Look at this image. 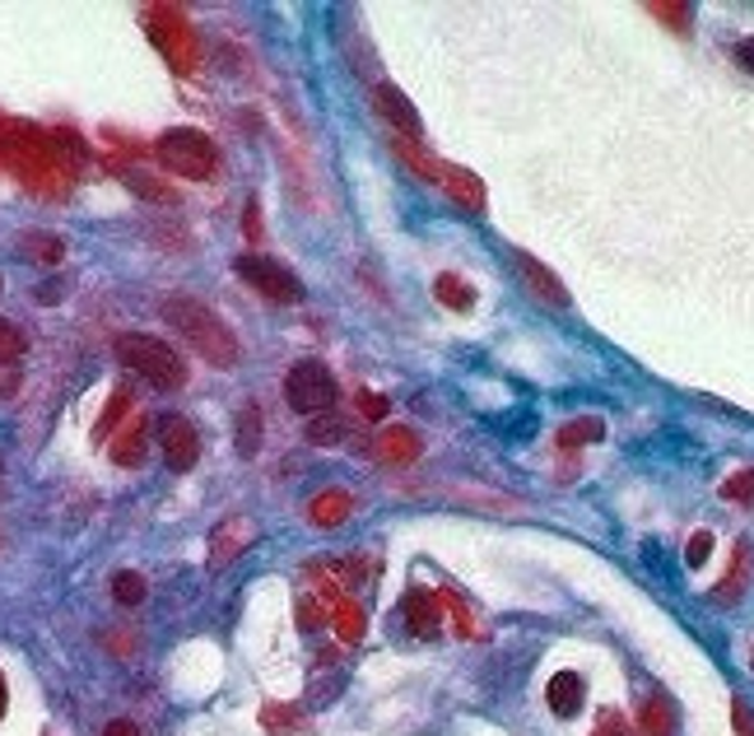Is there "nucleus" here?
<instances>
[{"instance_id":"412c9836","label":"nucleus","mask_w":754,"mask_h":736,"mask_svg":"<svg viewBox=\"0 0 754 736\" xmlns=\"http://www.w3.org/2000/svg\"><path fill=\"white\" fill-rule=\"evenodd\" d=\"M601 434H606L601 419H573V425L559 429V448L573 452V448H583V443H596V438H601Z\"/></svg>"},{"instance_id":"4c0bfd02","label":"nucleus","mask_w":754,"mask_h":736,"mask_svg":"<svg viewBox=\"0 0 754 736\" xmlns=\"http://www.w3.org/2000/svg\"><path fill=\"white\" fill-rule=\"evenodd\" d=\"M0 717H5V676H0Z\"/></svg>"},{"instance_id":"c9c22d12","label":"nucleus","mask_w":754,"mask_h":736,"mask_svg":"<svg viewBox=\"0 0 754 736\" xmlns=\"http://www.w3.org/2000/svg\"><path fill=\"white\" fill-rule=\"evenodd\" d=\"M242 229H248V238H252V242L261 238V219H256V201H248V215H242Z\"/></svg>"},{"instance_id":"f257e3e1","label":"nucleus","mask_w":754,"mask_h":736,"mask_svg":"<svg viewBox=\"0 0 754 736\" xmlns=\"http://www.w3.org/2000/svg\"><path fill=\"white\" fill-rule=\"evenodd\" d=\"M164 322L178 331L210 368H224V373L238 368L242 345L234 336V327L224 322L215 308H205L201 299H187V294H172V299H164Z\"/></svg>"},{"instance_id":"6e6552de","label":"nucleus","mask_w":754,"mask_h":736,"mask_svg":"<svg viewBox=\"0 0 754 736\" xmlns=\"http://www.w3.org/2000/svg\"><path fill=\"white\" fill-rule=\"evenodd\" d=\"M373 98H378V112L396 127V135H406V140H424V121H419V112L410 108V98L400 94L392 80H382L378 90H373Z\"/></svg>"},{"instance_id":"423d86ee","label":"nucleus","mask_w":754,"mask_h":736,"mask_svg":"<svg viewBox=\"0 0 754 736\" xmlns=\"http://www.w3.org/2000/svg\"><path fill=\"white\" fill-rule=\"evenodd\" d=\"M159 448H164V462L172 471H191L201 458V434L187 415H164L159 419Z\"/></svg>"},{"instance_id":"e433bc0d","label":"nucleus","mask_w":754,"mask_h":736,"mask_svg":"<svg viewBox=\"0 0 754 736\" xmlns=\"http://www.w3.org/2000/svg\"><path fill=\"white\" fill-rule=\"evenodd\" d=\"M298 620H303V629H308V634H312V629H322V616H318V610H312V606H303V610H298Z\"/></svg>"},{"instance_id":"1a4fd4ad","label":"nucleus","mask_w":754,"mask_h":736,"mask_svg":"<svg viewBox=\"0 0 754 736\" xmlns=\"http://www.w3.org/2000/svg\"><path fill=\"white\" fill-rule=\"evenodd\" d=\"M433 182H443V191L457 205H466L470 215H480L484 210V182L476 178V173L470 168H457V164H438V178Z\"/></svg>"},{"instance_id":"f3484780","label":"nucleus","mask_w":754,"mask_h":736,"mask_svg":"<svg viewBox=\"0 0 754 736\" xmlns=\"http://www.w3.org/2000/svg\"><path fill=\"white\" fill-rule=\"evenodd\" d=\"M234 448L242 458H256L261 452V411L256 406H242L238 419H234Z\"/></svg>"},{"instance_id":"2f4dec72","label":"nucleus","mask_w":754,"mask_h":736,"mask_svg":"<svg viewBox=\"0 0 754 736\" xmlns=\"http://www.w3.org/2000/svg\"><path fill=\"white\" fill-rule=\"evenodd\" d=\"M731 727L735 736H754V713L745 709V699H731Z\"/></svg>"},{"instance_id":"58836bf2","label":"nucleus","mask_w":754,"mask_h":736,"mask_svg":"<svg viewBox=\"0 0 754 736\" xmlns=\"http://www.w3.org/2000/svg\"><path fill=\"white\" fill-rule=\"evenodd\" d=\"M750 667H754V657H750Z\"/></svg>"},{"instance_id":"b1692460","label":"nucleus","mask_w":754,"mask_h":736,"mask_svg":"<svg viewBox=\"0 0 754 736\" xmlns=\"http://www.w3.org/2000/svg\"><path fill=\"white\" fill-rule=\"evenodd\" d=\"M24 349H28L24 331L14 327V322L0 318V364H20V359H24Z\"/></svg>"},{"instance_id":"4be33fe9","label":"nucleus","mask_w":754,"mask_h":736,"mask_svg":"<svg viewBox=\"0 0 754 736\" xmlns=\"http://www.w3.org/2000/svg\"><path fill=\"white\" fill-rule=\"evenodd\" d=\"M127 411H131V392H127V388H117V392L108 396V411H103V415H98V425H94V438H98V443L117 429V419L127 415Z\"/></svg>"},{"instance_id":"f704fd0d","label":"nucleus","mask_w":754,"mask_h":736,"mask_svg":"<svg viewBox=\"0 0 754 736\" xmlns=\"http://www.w3.org/2000/svg\"><path fill=\"white\" fill-rule=\"evenodd\" d=\"M735 61H741V70H750V75H754V38L735 43Z\"/></svg>"},{"instance_id":"f8f14e48","label":"nucleus","mask_w":754,"mask_h":736,"mask_svg":"<svg viewBox=\"0 0 754 736\" xmlns=\"http://www.w3.org/2000/svg\"><path fill=\"white\" fill-rule=\"evenodd\" d=\"M546 699H550V709H554V717H573L577 709H583V699H587V680L577 676V672H559L554 680H550V690H546Z\"/></svg>"},{"instance_id":"ddd939ff","label":"nucleus","mask_w":754,"mask_h":736,"mask_svg":"<svg viewBox=\"0 0 754 736\" xmlns=\"http://www.w3.org/2000/svg\"><path fill=\"white\" fill-rule=\"evenodd\" d=\"M145 452H149V419H131L127 429L117 434V443H112V462L117 466H140L145 462Z\"/></svg>"},{"instance_id":"9d476101","label":"nucleus","mask_w":754,"mask_h":736,"mask_svg":"<svg viewBox=\"0 0 754 736\" xmlns=\"http://www.w3.org/2000/svg\"><path fill=\"white\" fill-rule=\"evenodd\" d=\"M513 266L522 271V280L531 285L536 299H546L554 308H569V289H564V280H559L554 271H546L536 257H526V252H513Z\"/></svg>"},{"instance_id":"393cba45","label":"nucleus","mask_w":754,"mask_h":736,"mask_svg":"<svg viewBox=\"0 0 754 736\" xmlns=\"http://www.w3.org/2000/svg\"><path fill=\"white\" fill-rule=\"evenodd\" d=\"M336 625H340V639L345 643H359L363 639V610H355L349 602L336 606Z\"/></svg>"},{"instance_id":"aec40b11","label":"nucleus","mask_w":754,"mask_h":736,"mask_svg":"<svg viewBox=\"0 0 754 736\" xmlns=\"http://www.w3.org/2000/svg\"><path fill=\"white\" fill-rule=\"evenodd\" d=\"M345 419L336 415V411H326V415H312L308 419V443H318V448H336V443H345Z\"/></svg>"},{"instance_id":"5701e85b","label":"nucleus","mask_w":754,"mask_h":736,"mask_svg":"<svg viewBox=\"0 0 754 736\" xmlns=\"http://www.w3.org/2000/svg\"><path fill=\"white\" fill-rule=\"evenodd\" d=\"M345 513H349V499H345V495L312 499V522H318V527H340Z\"/></svg>"},{"instance_id":"0eeeda50","label":"nucleus","mask_w":754,"mask_h":736,"mask_svg":"<svg viewBox=\"0 0 754 736\" xmlns=\"http://www.w3.org/2000/svg\"><path fill=\"white\" fill-rule=\"evenodd\" d=\"M256 541V522L252 518H224L215 532H210V555H205V565L210 569H224V565H234V559L248 550Z\"/></svg>"},{"instance_id":"473e14b6","label":"nucleus","mask_w":754,"mask_h":736,"mask_svg":"<svg viewBox=\"0 0 754 736\" xmlns=\"http://www.w3.org/2000/svg\"><path fill=\"white\" fill-rule=\"evenodd\" d=\"M33 299H38V304H57V299H65V285H61V280H47V285H38Z\"/></svg>"},{"instance_id":"a878e982","label":"nucleus","mask_w":754,"mask_h":736,"mask_svg":"<svg viewBox=\"0 0 754 736\" xmlns=\"http://www.w3.org/2000/svg\"><path fill=\"white\" fill-rule=\"evenodd\" d=\"M745 565H750V546H745V541H741V546H735V569L722 578V592H717V597H741V578H745Z\"/></svg>"},{"instance_id":"bb28decb","label":"nucleus","mask_w":754,"mask_h":736,"mask_svg":"<svg viewBox=\"0 0 754 736\" xmlns=\"http://www.w3.org/2000/svg\"><path fill=\"white\" fill-rule=\"evenodd\" d=\"M722 499H731V503H750L754 499V466L750 471H735V476L722 485Z\"/></svg>"},{"instance_id":"9b49d317","label":"nucleus","mask_w":754,"mask_h":736,"mask_svg":"<svg viewBox=\"0 0 754 736\" xmlns=\"http://www.w3.org/2000/svg\"><path fill=\"white\" fill-rule=\"evenodd\" d=\"M373 452L387 466H410L415 458H419V434L415 429H406V425H396V429H382L378 438H373Z\"/></svg>"},{"instance_id":"dca6fc26","label":"nucleus","mask_w":754,"mask_h":736,"mask_svg":"<svg viewBox=\"0 0 754 736\" xmlns=\"http://www.w3.org/2000/svg\"><path fill=\"white\" fill-rule=\"evenodd\" d=\"M638 732H643V736H671V732H675V709H671V699H661V695L647 699L643 713H638Z\"/></svg>"},{"instance_id":"20e7f679","label":"nucleus","mask_w":754,"mask_h":736,"mask_svg":"<svg viewBox=\"0 0 754 736\" xmlns=\"http://www.w3.org/2000/svg\"><path fill=\"white\" fill-rule=\"evenodd\" d=\"M336 373L322 364V359H303V364H294L289 368V378H285V401L298 411V415H326V411H336Z\"/></svg>"},{"instance_id":"c85d7f7f","label":"nucleus","mask_w":754,"mask_h":736,"mask_svg":"<svg viewBox=\"0 0 754 736\" xmlns=\"http://www.w3.org/2000/svg\"><path fill=\"white\" fill-rule=\"evenodd\" d=\"M591 736H634V723H629L624 713L606 709L601 717H596V732H591Z\"/></svg>"},{"instance_id":"7ed1b4c3","label":"nucleus","mask_w":754,"mask_h":736,"mask_svg":"<svg viewBox=\"0 0 754 736\" xmlns=\"http://www.w3.org/2000/svg\"><path fill=\"white\" fill-rule=\"evenodd\" d=\"M154 159H159V168L172 173V178L210 182L219 168V150H215V140L196 127H172L154 140Z\"/></svg>"},{"instance_id":"7c9ffc66","label":"nucleus","mask_w":754,"mask_h":736,"mask_svg":"<svg viewBox=\"0 0 754 736\" xmlns=\"http://www.w3.org/2000/svg\"><path fill=\"white\" fill-rule=\"evenodd\" d=\"M359 411H363L368 419H382V415L392 411V401L382 396V392H359Z\"/></svg>"},{"instance_id":"2eb2a0df","label":"nucleus","mask_w":754,"mask_h":736,"mask_svg":"<svg viewBox=\"0 0 754 736\" xmlns=\"http://www.w3.org/2000/svg\"><path fill=\"white\" fill-rule=\"evenodd\" d=\"M433 299L443 304V308H452V312H470V304H476V289H470L462 275L443 271V275L433 280Z\"/></svg>"},{"instance_id":"f03ea898","label":"nucleus","mask_w":754,"mask_h":736,"mask_svg":"<svg viewBox=\"0 0 754 736\" xmlns=\"http://www.w3.org/2000/svg\"><path fill=\"white\" fill-rule=\"evenodd\" d=\"M117 359L131 368L135 378H145L154 392H182L187 388V359L159 336H145V331H121L112 341Z\"/></svg>"},{"instance_id":"a211bd4d","label":"nucleus","mask_w":754,"mask_h":736,"mask_svg":"<svg viewBox=\"0 0 754 736\" xmlns=\"http://www.w3.org/2000/svg\"><path fill=\"white\" fill-rule=\"evenodd\" d=\"M145 597H149L145 573H135V569H117V573H112V602H117V606H140Z\"/></svg>"},{"instance_id":"c756f323","label":"nucleus","mask_w":754,"mask_h":736,"mask_svg":"<svg viewBox=\"0 0 754 736\" xmlns=\"http://www.w3.org/2000/svg\"><path fill=\"white\" fill-rule=\"evenodd\" d=\"M713 555V536L708 532H698V536H690V550H685V565L690 569H698V565H704V559Z\"/></svg>"},{"instance_id":"4468645a","label":"nucleus","mask_w":754,"mask_h":736,"mask_svg":"<svg viewBox=\"0 0 754 736\" xmlns=\"http://www.w3.org/2000/svg\"><path fill=\"white\" fill-rule=\"evenodd\" d=\"M20 252L28 261H38V266H61V257H65V242L61 234H47V229H28L20 238Z\"/></svg>"},{"instance_id":"cd10ccee","label":"nucleus","mask_w":754,"mask_h":736,"mask_svg":"<svg viewBox=\"0 0 754 736\" xmlns=\"http://www.w3.org/2000/svg\"><path fill=\"white\" fill-rule=\"evenodd\" d=\"M127 187H131V191H140V197H145V201H164V205H172V201H178V197H172V191H168V187H159V182H149V178H145V173H127Z\"/></svg>"},{"instance_id":"72a5a7b5","label":"nucleus","mask_w":754,"mask_h":736,"mask_svg":"<svg viewBox=\"0 0 754 736\" xmlns=\"http://www.w3.org/2000/svg\"><path fill=\"white\" fill-rule=\"evenodd\" d=\"M103 736H140V727L131 723V717H112V723L103 727Z\"/></svg>"},{"instance_id":"6ab92c4d","label":"nucleus","mask_w":754,"mask_h":736,"mask_svg":"<svg viewBox=\"0 0 754 736\" xmlns=\"http://www.w3.org/2000/svg\"><path fill=\"white\" fill-rule=\"evenodd\" d=\"M406 616L415 625V634H424V639L438 634V606H433L429 592H419V587L410 592V597H406Z\"/></svg>"},{"instance_id":"39448f33","label":"nucleus","mask_w":754,"mask_h":736,"mask_svg":"<svg viewBox=\"0 0 754 736\" xmlns=\"http://www.w3.org/2000/svg\"><path fill=\"white\" fill-rule=\"evenodd\" d=\"M234 271L248 280V285L271 304H303V280H298L285 261H275L266 252H242L234 261Z\"/></svg>"}]
</instances>
